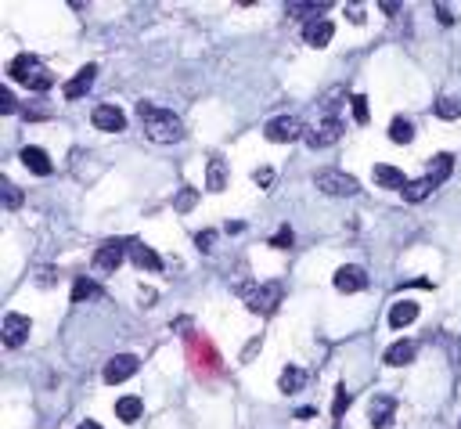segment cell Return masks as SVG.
Instances as JSON below:
<instances>
[{"label":"cell","mask_w":461,"mask_h":429,"mask_svg":"<svg viewBox=\"0 0 461 429\" xmlns=\"http://www.w3.org/2000/svg\"><path fill=\"white\" fill-rule=\"evenodd\" d=\"M137 116H141V123H144V134H148L155 144H173V141L184 137V123L173 116V112H166V109H155V105L141 101V105H137Z\"/></svg>","instance_id":"cell-1"},{"label":"cell","mask_w":461,"mask_h":429,"mask_svg":"<svg viewBox=\"0 0 461 429\" xmlns=\"http://www.w3.org/2000/svg\"><path fill=\"white\" fill-rule=\"evenodd\" d=\"M29 329H33V321L26 314H8L4 317V329H0V336H4V346L18 350L26 339H29Z\"/></svg>","instance_id":"cell-8"},{"label":"cell","mask_w":461,"mask_h":429,"mask_svg":"<svg viewBox=\"0 0 461 429\" xmlns=\"http://www.w3.org/2000/svg\"><path fill=\"white\" fill-rule=\"evenodd\" d=\"M346 15H350V22H364V8L361 4H350V8H346Z\"/></svg>","instance_id":"cell-37"},{"label":"cell","mask_w":461,"mask_h":429,"mask_svg":"<svg viewBox=\"0 0 461 429\" xmlns=\"http://www.w3.org/2000/svg\"><path fill=\"white\" fill-rule=\"evenodd\" d=\"M350 109H354V120L364 127V123H368V97H364V94H354V97H350Z\"/></svg>","instance_id":"cell-30"},{"label":"cell","mask_w":461,"mask_h":429,"mask_svg":"<svg viewBox=\"0 0 461 429\" xmlns=\"http://www.w3.org/2000/svg\"><path fill=\"white\" fill-rule=\"evenodd\" d=\"M76 429H101V425H97V422H90V418H87V422H80V425H76Z\"/></svg>","instance_id":"cell-42"},{"label":"cell","mask_w":461,"mask_h":429,"mask_svg":"<svg viewBox=\"0 0 461 429\" xmlns=\"http://www.w3.org/2000/svg\"><path fill=\"white\" fill-rule=\"evenodd\" d=\"M137 368H141V357H137V354H120V357H112V361L105 364V383H108V386H120V383L130 379Z\"/></svg>","instance_id":"cell-7"},{"label":"cell","mask_w":461,"mask_h":429,"mask_svg":"<svg viewBox=\"0 0 461 429\" xmlns=\"http://www.w3.org/2000/svg\"><path fill=\"white\" fill-rule=\"evenodd\" d=\"M8 76H11L15 83L29 87V90H51V83H54V76L43 69V62H40L36 55H18V58H11Z\"/></svg>","instance_id":"cell-2"},{"label":"cell","mask_w":461,"mask_h":429,"mask_svg":"<svg viewBox=\"0 0 461 429\" xmlns=\"http://www.w3.org/2000/svg\"><path fill=\"white\" fill-rule=\"evenodd\" d=\"M127 253H130V238H112V242H105V245L94 253V271H97V275H112L115 267L123 263Z\"/></svg>","instance_id":"cell-6"},{"label":"cell","mask_w":461,"mask_h":429,"mask_svg":"<svg viewBox=\"0 0 461 429\" xmlns=\"http://www.w3.org/2000/svg\"><path fill=\"white\" fill-rule=\"evenodd\" d=\"M285 11H288V18H310V22H317V15L328 11V4H314V0H288Z\"/></svg>","instance_id":"cell-19"},{"label":"cell","mask_w":461,"mask_h":429,"mask_svg":"<svg viewBox=\"0 0 461 429\" xmlns=\"http://www.w3.org/2000/svg\"><path fill=\"white\" fill-rule=\"evenodd\" d=\"M342 130H346L342 120H339V116H328L324 123H317L314 130H307V144H310V148H328V144H335V141L342 137Z\"/></svg>","instance_id":"cell-9"},{"label":"cell","mask_w":461,"mask_h":429,"mask_svg":"<svg viewBox=\"0 0 461 429\" xmlns=\"http://www.w3.org/2000/svg\"><path fill=\"white\" fill-rule=\"evenodd\" d=\"M238 292H242V300H245V307H249L253 314H274V310H277V303H281V285H277V282L242 285Z\"/></svg>","instance_id":"cell-3"},{"label":"cell","mask_w":461,"mask_h":429,"mask_svg":"<svg viewBox=\"0 0 461 429\" xmlns=\"http://www.w3.org/2000/svg\"><path fill=\"white\" fill-rule=\"evenodd\" d=\"M206 188H209V191H223V188H227V163H223V155H213V159H209V166H206Z\"/></svg>","instance_id":"cell-18"},{"label":"cell","mask_w":461,"mask_h":429,"mask_svg":"<svg viewBox=\"0 0 461 429\" xmlns=\"http://www.w3.org/2000/svg\"><path fill=\"white\" fill-rule=\"evenodd\" d=\"M213 238H216V231H198V235H195V245H198L202 253H209V249H213Z\"/></svg>","instance_id":"cell-34"},{"label":"cell","mask_w":461,"mask_h":429,"mask_svg":"<svg viewBox=\"0 0 461 429\" xmlns=\"http://www.w3.org/2000/svg\"><path fill=\"white\" fill-rule=\"evenodd\" d=\"M450 170H454V155L440 152V155L433 159V163H429V174H425V177H429V181H433V184L440 188V184H443V181L450 177Z\"/></svg>","instance_id":"cell-22"},{"label":"cell","mask_w":461,"mask_h":429,"mask_svg":"<svg viewBox=\"0 0 461 429\" xmlns=\"http://www.w3.org/2000/svg\"><path fill=\"white\" fill-rule=\"evenodd\" d=\"M415 354H418V346H415L411 339H400V343H393V346L386 350V364H393V368H400V364H411V361H415Z\"/></svg>","instance_id":"cell-20"},{"label":"cell","mask_w":461,"mask_h":429,"mask_svg":"<svg viewBox=\"0 0 461 429\" xmlns=\"http://www.w3.org/2000/svg\"><path fill=\"white\" fill-rule=\"evenodd\" d=\"M0 112H4V116L15 112V97H11V90H0Z\"/></svg>","instance_id":"cell-35"},{"label":"cell","mask_w":461,"mask_h":429,"mask_svg":"<svg viewBox=\"0 0 461 429\" xmlns=\"http://www.w3.org/2000/svg\"><path fill=\"white\" fill-rule=\"evenodd\" d=\"M415 317H418V303H415V300H400V303H393V310H389V329H408Z\"/></svg>","instance_id":"cell-17"},{"label":"cell","mask_w":461,"mask_h":429,"mask_svg":"<svg viewBox=\"0 0 461 429\" xmlns=\"http://www.w3.org/2000/svg\"><path fill=\"white\" fill-rule=\"evenodd\" d=\"M0 195H4V209H11V213H15V209L22 206V191H18V188H15V184L8 181V177L0 181Z\"/></svg>","instance_id":"cell-29"},{"label":"cell","mask_w":461,"mask_h":429,"mask_svg":"<svg viewBox=\"0 0 461 429\" xmlns=\"http://www.w3.org/2000/svg\"><path fill=\"white\" fill-rule=\"evenodd\" d=\"M195 206V191L188 188V191H181V198H177V209H191Z\"/></svg>","instance_id":"cell-36"},{"label":"cell","mask_w":461,"mask_h":429,"mask_svg":"<svg viewBox=\"0 0 461 429\" xmlns=\"http://www.w3.org/2000/svg\"><path fill=\"white\" fill-rule=\"evenodd\" d=\"M332 22L328 18H317V22H307V33H303V40L310 43V47H328V40H332Z\"/></svg>","instance_id":"cell-21"},{"label":"cell","mask_w":461,"mask_h":429,"mask_svg":"<svg viewBox=\"0 0 461 429\" xmlns=\"http://www.w3.org/2000/svg\"><path fill=\"white\" fill-rule=\"evenodd\" d=\"M141 303H144V307H152V303H155V292H152V289H144V292H141Z\"/></svg>","instance_id":"cell-40"},{"label":"cell","mask_w":461,"mask_h":429,"mask_svg":"<svg viewBox=\"0 0 461 429\" xmlns=\"http://www.w3.org/2000/svg\"><path fill=\"white\" fill-rule=\"evenodd\" d=\"M346 408H350V393H346V386H339V390H335V408H332V415H335V418H342V411H346Z\"/></svg>","instance_id":"cell-31"},{"label":"cell","mask_w":461,"mask_h":429,"mask_svg":"<svg viewBox=\"0 0 461 429\" xmlns=\"http://www.w3.org/2000/svg\"><path fill=\"white\" fill-rule=\"evenodd\" d=\"M303 379H307V375H303L300 368H292V364H288V368L281 371L277 386H281V393H296V390H303Z\"/></svg>","instance_id":"cell-26"},{"label":"cell","mask_w":461,"mask_h":429,"mask_svg":"<svg viewBox=\"0 0 461 429\" xmlns=\"http://www.w3.org/2000/svg\"><path fill=\"white\" fill-rule=\"evenodd\" d=\"M364 285H368V271L357 267V263H346V267L335 271V289L339 292H361Z\"/></svg>","instance_id":"cell-11"},{"label":"cell","mask_w":461,"mask_h":429,"mask_svg":"<svg viewBox=\"0 0 461 429\" xmlns=\"http://www.w3.org/2000/svg\"><path fill=\"white\" fill-rule=\"evenodd\" d=\"M389 141H396V144H411V141H415V127L403 120V116H396V120L389 123Z\"/></svg>","instance_id":"cell-25"},{"label":"cell","mask_w":461,"mask_h":429,"mask_svg":"<svg viewBox=\"0 0 461 429\" xmlns=\"http://www.w3.org/2000/svg\"><path fill=\"white\" fill-rule=\"evenodd\" d=\"M18 155H22V166H26L29 174H36V177H47V174L54 170V163L47 159V152H43V148H36V144H26Z\"/></svg>","instance_id":"cell-12"},{"label":"cell","mask_w":461,"mask_h":429,"mask_svg":"<svg viewBox=\"0 0 461 429\" xmlns=\"http://www.w3.org/2000/svg\"><path fill=\"white\" fill-rule=\"evenodd\" d=\"M378 8H382L386 15H396V11H400V4H396V0H382V4H378Z\"/></svg>","instance_id":"cell-39"},{"label":"cell","mask_w":461,"mask_h":429,"mask_svg":"<svg viewBox=\"0 0 461 429\" xmlns=\"http://www.w3.org/2000/svg\"><path fill=\"white\" fill-rule=\"evenodd\" d=\"M436 116L440 120H457L461 116V97H450V94L436 97Z\"/></svg>","instance_id":"cell-27"},{"label":"cell","mask_w":461,"mask_h":429,"mask_svg":"<svg viewBox=\"0 0 461 429\" xmlns=\"http://www.w3.org/2000/svg\"><path fill=\"white\" fill-rule=\"evenodd\" d=\"M314 415H317L314 408H300V411H296V418H314Z\"/></svg>","instance_id":"cell-41"},{"label":"cell","mask_w":461,"mask_h":429,"mask_svg":"<svg viewBox=\"0 0 461 429\" xmlns=\"http://www.w3.org/2000/svg\"><path fill=\"white\" fill-rule=\"evenodd\" d=\"M130 260L141 267V271H162V260H159V253H155L152 245L137 242V238H130Z\"/></svg>","instance_id":"cell-14"},{"label":"cell","mask_w":461,"mask_h":429,"mask_svg":"<svg viewBox=\"0 0 461 429\" xmlns=\"http://www.w3.org/2000/svg\"><path fill=\"white\" fill-rule=\"evenodd\" d=\"M94 80H97V65H83V69H80V73L65 83V90H62V94H65L69 101H80V97L94 87Z\"/></svg>","instance_id":"cell-13"},{"label":"cell","mask_w":461,"mask_h":429,"mask_svg":"<svg viewBox=\"0 0 461 429\" xmlns=\"http://www.w3.org/2000/svg\"><path fill=\"white\" fill-rule=\"evenodd\" d=\"M253 181H256L260 188H270V181H274V170H270V166H260V170L253 174Z\"/></svg>","instance_id":"cell-33"},{"label":"cell","mask_w":461,"mask_h":429,"mask_svg":"<svg viewBox=\"0 0 461 429\" xmlns=\"http://www.w3.org/2000/svg\"><path fill=\"white\" fill-rule=\"evenodd\" d=\"M270 245H274V249H292V231H288V228H281V231L270 238Z\"/></svg>","instance_id":"cell-32"},{"label":"cell","mask_w":461,"mask_h":429,"mask_svg":"<svg viewBox=\"0 0 461 429\" xmlns=\"http://www.w3.org/2000/svg\"><path fill=\"white\" fill-rule=\"evenodd\" d=\"M371 177H375V184H382V188H389V191H403V188L411 184L396 166H386V163H378V166L371 170Z\"/></svg>","instance_id":"cell-16"},{"label":"cell","mask_w":461,"mask_h":429,"mask_svg":"<svg viewBox=\"0 0 461 429\" xmlns=\"http://www.w3.org/2000/svg\"><path fill=\"white\" fill-rule=\"evenodd\" d=\"M115 415H120L123 422H137V418L144 415L141 397H120V401H115Z\"/></svg>","instance_id":"cell-24"},{"label":"cell","mask_w":461,"mask_h":429,"mask_svg":"<svg viewBox=\"0 0 461 429\" xmlns=\"http://www.w3.org/2000/svg\"><path fill=\"white\" fill-rule=\"evenodd\" d=\"M314 184H317V191L335 195V198H346V195H357V191H361L357 177H354V174H342V170H321V174L314 177Z\"/></svg>","instance_id":"cell-4"},{"label":"cell","mask_w":461,"mask_h":429,"mask_svg":"<svg viewBox=\"0 0 461 429\" xmlns=\"http://www.w3.org/2000/svg\"><path fill=\"white\" fill-rule=\"evenodd\" d=\"M396 401L393 397H375L371 401V429H393Z\"/></svg>","instance_id":"cell-15"},{"label":"cell","mask_w":461,"mask_h":429,"mask_svg":"<svg viewBox=\"0 0 461 429\" xmlns=\"http://www.w3.org/2000/svg\"><path fill=\"white\" fill-rule=\"evenodd\" d=\"M433 188H436V184H433L429 177H418V181H411L408 188H403V198H408V202H422Z\"/></svg>","instance_id":"cell-28"},{"label":"cell","mask_w":461,"mask_h":429,"mask_svg":"<svg viewBox=\"0 0 461 429\" xmlns=\"http://www.w3.org/2000/svg\"><path fill=\"white\" fill-rule=\"evenodd\" d=\"M263 137L274 141V144H288V141H296V137H307V127H303L300 116H274L263 127Z\"/></svg>","instance_id":"cell-5"},{"label":"cell","mask_w":461,"mask_h":429,"mask_svg":"<svg viewBox=\"0 0 461 429\" xmlns=\"http://www.w3.org/2000/svg\"><path fill=\"white\" fill-rule=\"evenodd\" d=\"M90 120H94V127L105 130V134H120V130H127V112L115 109V105H97Z\"/></svg>","instance_id":"cell-10"},{"label":"cell","mask_w":461,"mask_h":429,"mask_svg":"<svg viewBox=\"0 0 461 429\" xmlns=\"http://www.w3.org/2000/svg\"><path fill=\"white\" fill-rule=\"evenodd\" d=\"M101 296H105V289L97 282H90V278L73 282V303H90V300H101Z\"/></svg>","instance_id":"cell-23"},{"label":"cell","mask_w":461,"mask_h":429,"mask_svg":"<svg viewBox=\"0 0 461 429\" xmlns=\"http://www.w3.org/2000/svg\"><path fill=\"white\" fill-rule=\"evenodd\" d=\"M436 11H440V22H443V26H450V22H454V15H450V8H447V4H436Z\"/></svg>","instance_id":"cell-38"}]
</instances>
